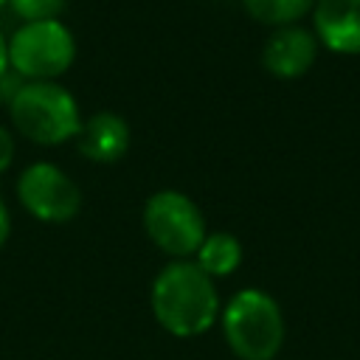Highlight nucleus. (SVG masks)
<instances>
[{"label":"nucleus","mask_w":360,"mask_h":360,"mask_svg":"<svg viewBox=\"0 0 360 360\" xmlns=\"http://www.w3.org/2000/svg\"><path fill=\"white\" fill-rule=\"evenodd\" d=\"M149 309L158 326L174 338H197L219 323L222 298L217 281L194 259H172L149 287Z\"/></svg>","instance_id":"f257e3e1"},{"label":"nucleus","mask_w":360,"mask_h":360,"mask_svg":"<svg viewBox=\"0 0 360 360\" xmlns=\"http://www.w3.org/2000/svg\"><path fill=\"white\" fill-rule=\"evenodd\" d=\"M11 127L37 146L76 141L84 115L76 96L59 82H17L6 98Z\"/></svg>","instance_id":"f03ea898"},{"label":"nucleus","mask_w":360,"mask_h":360,"mask_svg":"<svg viewBox=\"0 0 360 360\" xmlns=\"http://www.w3.org/2000/svg\"><path fill=\"white\" fill-rule=\"evenodd\" d=\"M219 329L239 360H273L287 335L278 301L259 287H245L222 304Z\"/></svg>","instance_id":"7ed1b4c3"},{"label":"nucleus","mask_w":360,"mask_h":360,"mask_svg":"<svg viewBox=\"0 0 360 360\" xmlns=\"http://www.w3.org/2000/svg\"><path fill=\"white\" fill-rule=\"evenodd\" d=\"M8 70L22 82H56L76 62V37L62 20L20 22L6 37Z\"/></svg>","instance_id":"20e7f679"},{"label":"nucleus","mask_w":360,"mask_h":360,"mask_svg":"<svg viewBox=\"0 0 360 360\" xmlns=\"http://www.w3.org/2000/svg\"><path fill=\"white\" fill-rule=\"evenodd\" d=\"M143 233L169 259H194L208 233L202 208L177 188H160L143 202Z\"/></svg>","instance_id":"39448f33"},{"label":"nucleus","mask_w":360,"mask_h":360,"mask_svg":"<svg viewBox=\"0 0 360 360\" xmlns=\"http://www.w3.org/2000/svg\"><path fill=\"white\" fill-rule=\"evenodd\" d=\"M17 200L28 217L45 225L70 222L82 211L79 183L51 160H34L20 172Z\"/></svg>","instance_id":"423d86ee"},{"label":"nucleus","mask_w":360,"mask_h":360,"mask_svg":"<svg viewBox=\"0 0 360 360\" xmlns=\"http://www.w3.org/2000/svg\"><path fill=\"white\" fill-rule=\"evenodd\" d=\"M318 48L321 42L312 28H304V25L273 28L262 45V68L281 82L301 79L315 65Z\"/></svg>","instance_id":"0eeeda50"},{"label":"nucleus","mask_w":360,"mask_h":360,"mask_svg":"<svg viewBox=\"0 0 360 360\" xmlns=\"http://www.w3.org/2000/svg\"><path fill=\"white\" fill-rule=\"evenodd\" d=\"M312 31L326 51L357 56L360 53V0H315Z\"/></svg>","instance_id":"6e6552de"},{"label":"nucleus","mask_w":360,"mask_h":360,"mask_svg":"<svg viewBox=\"0 0 360 360\" xmlns=\"http://www.w3.org/2000/svg\"><path fill=\"white\" fill-rule=\"evenodd\" d=\"M132 143V129L124 115L112 110H98L84 118L79 135H76V149L82 158L93 163H115L129 152Z\"/></svg>","instance_id":"1a4fd4ad"},{"label":"nucleus","mask_w":360,"mask_h":360,"mask_svg":"<svg viewBox=\"0 0 360 360\" xmlns=\"http://www.w3.org/2000/svg\"><path fill=\"white\" fill-rule=\"evenodd\" d=\"M242 256H245V248L231 231H208L202 245L194 253V262L200 264L202 273H208L217 281L236 273L242 264Z\"/></svg>","instance_id":"9d476101"},{"label":"nucleus","mask_w":360,"mask_h":360,"mask_svg":"<svg viewBox=\"0 0 360 360\" xmlns=\"http://www.w3.org/2000/svg\"><path fill=\"white\" fill-rule=\"evenodd\" d=\"M242 6L250 20L270 28H284L298 25V20L312 14L315 0H242Z\"/></svg>","instance_id":"9b49d317"},{"label":"nucleus","mask_w":360,"mask_h":360,"mask_svg":"<svg viewBox=\"0 0 360 360\" xmlns=\"http://www.w3.org/2000/svg\"><path fill=\"white\" fill-rule=\"evenodd\" d=\"M8 8L17 14L20 22H42V20H62L68 0H8Z\"/></svg>","instance_id":"f8f14e48"},{"label":"nucleus","mask_w":360,"mask_h":360,"mask_svg":"<svg viewBox=\"0 0 360 360\" xmlns=\"http://www.w3.org/2000/svg\"><path fill=\"white\" fill-rule=\"evenodd\" d=\"M14 155H17V143H14V135L8 127L0 124V174H6L14 163Z\"/></svg>","instance_id":"ddd939ff"},{"label":"nucleus","mask_w":360,"mask_h":360,"mask_svg":"<svg viewBox=\"0 0 360 360\" xmlns=\"http://www.w3.org/2000/svg\"><path fill=\"white\" fill-rule=\"evenodd\" d=\"M8 236H11V211H8L6 197L0 194V248L8 242Z\"/></svg>","instance_id":"4468645a"},{"label":"nucleus","mask_w":360,"mask_h":360,"mask_svg":"<svg viewBox=\"0 0 360 360\" xmlns=\"http://www.w3.org/2000/svg\"><path fill=\"white\" fill-rule=\"evenodd\" d=\"M8 76V51H6V37L0 34V82Z\"/></svg>","instance_id":"2eb2a0df"},{"label":"nucleus","mask_w":360,"mask_h":360,"mask_svg":"<svg viewBox=\"0 0 360 360\" xmlns=\"http://www.w3.org/2000/svg\"><path fill=\"white\" fill-rule=\"evenodd\" d=\"M3 6H8V0H0V8H3Z\"/></svg>","instance_id":"dca6fc26"}]
</instances>
